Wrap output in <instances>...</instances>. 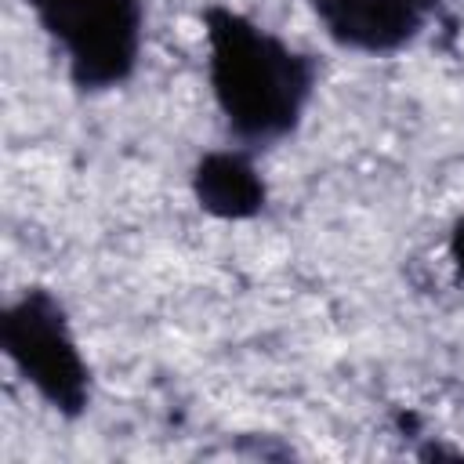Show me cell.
I'll return each mask as SVG.
<instances>
[{
    "label": "cell",
    "mask_w": 464,
    "mask_h": 464,
    "mask_svg": "<svg viewBox=\"0 0 464 464\" xmlns=\"http://www.w3.org/2000/svg\"><path fill=\"white\" fill-rule=\"evenodd\" d=\"M199 22L207 83L225 130L246 149L290 138L315 98V58L228 4H207Z\"/></svg>",
    "instance_id": "6da1fadb"
},
{
    "label": "cell",
    "mask_w": 464,
    "mask_h": 464,
    "mask_svg": "<svg viewBox=\"0 0 464 464\" xmlns=\"http://www.w3.org/2000/svg\"><path fill=\"white\" fill-rule=\"evenodd\" d=\"M192 199L218 221H254L268 207V185L243 149H210L192 163Z\"/></svg>",
    "instance_id": "5b68a950"
},
{
    "label": "cell",
    "mask_w": 464,
    "mask_h": 464,
    "mask_svg": "<svg viewBox=\"0 0 464 464\" xmlns=\"http://www.w3.org/2000/svg\"><path fill=\"white\" fill-rule=\"evenodd\" d=\"M0 348L47 410L65 420H76L91 410V366L54 290L25 286L4 304Z\"/></svg>",
    "instance_id": "7a4b0ae2"
},
{
    "label": "cell",
    "mask_w": 464,
    "mask_h": 464,
    "mask_svg": "<svg viewBox=\"0 0 464 464\" xmlns=\"http://www.w3.org/2000/svg\"><path fill=\"white\" fill-rule=\"evenodd\" d=\"M80 94H105L138 72L145 44L141 0H25Z\"/></svg>",
    "instance_id": "3957f363"
},
{
    "label": "cell",
    "mask_w": 464,
    "mask_h": 464,
    "mask_svg": "<svg viewBox=\"0 0 464 464\" xmlns=\"http://www.w3.org/2000/svg\"><path fill=\"white\" fill-rule=\"evenodd\" d=\"M446 0H308L323 33L355 54H399L424 36Z\"/></svg>",
    "instance_id": "277c9868"
},
{
    "label": "cell",
    "mask_w": 464,
    "mask_h": 464,
    "mask_svg": "<svg viewBox=\"0 0 464 464\" xmlns=\"http://www.w3.org/2000/svg\"><path fill=\"white\" fill-rule=\"evenodd\" d=\"M446 250H450V261H453V272L460 276L464 283V214L450 225V236H446Z\"/></svg>",
    "instance_id": "8992f818"
}]
</instances>
